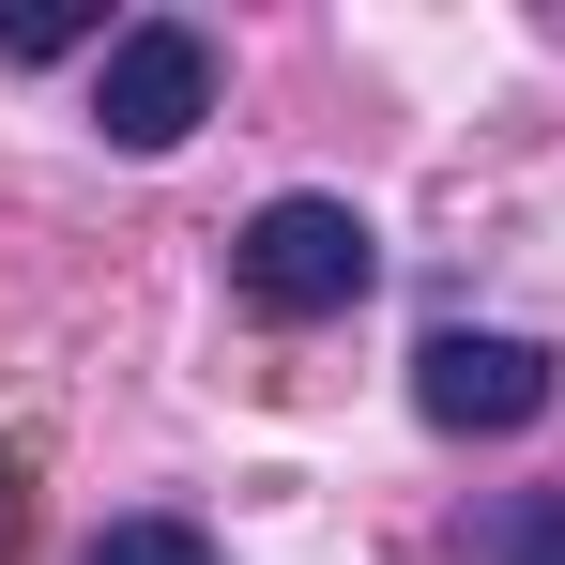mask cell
<instances>
[{"instance_id": "277c9868", "label": "cell", "mask_w": 565, "mask_h": 565, "mask_svg": "<svg viewBox=\"0 0 565 565\" xmlns=\"http://www.w3.org/2000/svg\"><path fill=\"white\" fill-rule=\"evenodd\" d=\"M473 565H565V489H504V504H473Z\"/></svg>"}, {"instance_id": "3957f363", "label": "cell", "mask_w": 565, "mask_h": 565, "mask_svg": "<svg viewBox=\"0 0 565 565\" xmlns=\"http://www.w3.org/2000/svg\"><path fill=\"white\" fill-rule=\"evenodd\" d=\"M551 397H565V367L535 352V337H473V321H444V337L413 352V413H428V428H459V444L535 428Z\"/></svg>"}, {"instance_id": "8992f818", "label": "cell", "mask_w": 565, "mask_h": 565, "mask_svg": "<svg viewBox=\"0 0 565 565\" xmlns=\"http://www.w3.org/2000/svg\"><path fill=\"white\" fill-rule=\"evenodd\" d=\"M62 46H122V31H107V15H0V62H62Z\"/></svg>"}, {"instance_id": "6da1fadb", "label": "cell", "mask_w": 565, "mask_h": 565, "mask_svg": "<svg viewBox=\"0 0 565 565\" xmlns=\"http://www.w3.org/2000/svg\"><path fill=\"white\" fill-rule=\"evenodd\" d=\"M367 276H382V230L352 199H321V184L260 199L245 245H230V290H245L260 321H337V306H367Z\"/></svg>"}, {"instance_id": "7a4b0ae2", "label": "cell", "mask_w": 565, "mask_h": 565, "mask_svg": "<svg viewBox=\"0 0 565 565\" xmlns=\"http://www.w3.org/2000/svg\"><path fill=\"white\" fill-rule=\"evenodd\" d=\"M93 122H107V153H184L199 122H214V31L138 15V31L93 62Z\"/></svg>"}, {"instance_id": "5b68a950", "label": "cell", "mask_w": 565, "mask_h": 565, "mask_svg": "<svg viewBox=\"0 0 565 565\" xmlns=\"http://www.w3.org/2000/svg\"><path fill=\"white\" fill-rule=\"evenodd\" d=\"M77 565H214V535H199V520H107Z\"/></svg>"}]
</instances>
